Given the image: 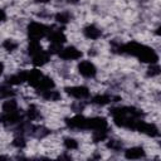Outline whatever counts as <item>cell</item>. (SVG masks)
<instances>
[{
  "mask_svg": "<svg viewBox=\"0 0 161 161\" xmlns=\"http://www.w3.org/2000/svg\"><path fill=\"white\" fill-rule=\"evenodd\" d=\"M3 72H4V63L0 62V75L3 74Z\"/></svg>",
  "mask_w": 161,
  "mask_h": 161,
  "instance_id": "cell-31",
  "label": "cell"
},
{
  "mask_svg": "<svg viewBox=\"0 0 161 161\" xmlns=\"http://www.w3.org/2000/svg\"><path fill=\"white\" fill-rule=\"evenodd\" d=\"M42 97H43L45 101H59V99H60V93H59L58 91H54V89L52 88V89L43 91V92H42Z\"/></svg>",
  "mask_w": 161,
  "mask_h": 161,
  "instance_id": "cell-19",
  "label": "cell"
},
{
  "mask_svg": "<svg viewBox=\"0 0 161 161\" xmlns=\"http://www.w3.org/2000/svg\"><path fill=\"white\" fill-rule=\"evenodd\" d=\"M63 145H64V147L67 148V150H77L78 147H79V145H78V141L75 140V138H73V137H65L64 140H63Z\"/></svg>",
  "mask_w": 161,
  "mask_h": 161,
  "instance_id": "cell-22",
  "label": "cell"
},
{
  "mask_svg": "<svg viewBox=\"0 0 161 161\" xmlns=\"http://www.w3.org/2000/svg\"><path fill=\"white\" fill-rule=\"evenodd\" d=\"M14 94H15V92L10 88L9 84H6V86H0V96H1V97L10 98V97H13Z\"/></svg>",
  "mask_w": 161,
  "mask_h": 161,
  "instance_id": "cell-25",
  "label": "cell"
},
{
  "mask_svg": "<svg viewBox=\"0 0 161 161\" xmlns=\"http://www.w3.org/2000/svg\"><path fill=\"white\" fill-rule=\"evenodd\" d=\"M48 39L52 44H58V45H62L65 40H67V36L63 31L60 30H55V31H50L48 34Z\"/></svg>",
  "mask_w": 161,
  "mask_h": 161,
  "instance_id": "cell-15",
  "label": "cell"
},
{
  "mask_svg": "<svg viewBox=\"0 0 161 161\" xmlns=\"http://www.w3.org/2000/svg\"><path fill=\"white\" fill-rule=\"evenodd\" d=\"M83 34L87 39H91V40H97L98 38H101L102 35V31L93 24H89L87 26L83 28Z\"/></svg>",
  "mask_w": 161,
  "mask_h": 161,
  "instance_id": "cell-13",
  "label": "cell"
},
{
  "mask_svg": "<svg viewBox=\"0 0 161 161\" xmlns=\"http://www.w3.org/2000/svg\"><path fill=\"white\" fill-rule=\"evenodd\" d=\"M108 137V128H102V130H94L92 133V141L93 142H102L107 140Z\"/></svg>",
  "mask_w": 161,
  "mask_h": 161,
  "instance_id": "cell-17",
  "label": "cell"
},
{
  "mask_svg": "<svg viewBox=\"0 0 161 161\" xmlns=\"http://www.w3.org/2000/svg\"><path fill=\"white\" fill-rule=\"evenodd\" d=\"M78 72L86 78H93L97 73V68L91 60H82L78 64Z\"/></svg>",
  "mask_w": 161,
  "mask_h": 161,
  "instance_id": "cell-5",
  "label": "cell"
},
{
  "mask_svg": "<svg viewBox=\"0 0 161 161\" xmlns=\"http://www.w3.org/2000/svg\"><path fill=\"white\" fill-rule=\"evenodd\" d=\"M42 50H43V48H42L40 43H39V40H30V43H29V45H28V53H29L31 57L35 55L36 53L42 52Z\"/></svg>",
  "mask_w": 161,
  "mask_h": 161,
  "instance_id": "cell-21",
  "label": "cell"
},
{
  "mask_svg": "<svg viewBox=\"0 0 161 161\" xmlns=\"http://www.w3.org/2000/svg\"><path fill=\"white\" fill-rule=\"evenodd\" d=\"M145 155H146V151L141 146H133L125 151V157L128 160H138L145 157Z\"/></svg>",
  "mask_w": 161,
  "mask_h": 161,
  "instance_id": "cell-10",
  "label": "cell"
},
{
  "mask_svg": "<svg viewBox=\"0 0 161 161\" xmlns=\"http://www.w3.org/2000/svg\"><path fill=\"white\" fill-rule=\"evenodd\" d=\"M3 48L6 52H14L18 48V43L15 40H13V39H5L3 42Z\"/></svg>",
  "mask_w": 161,
  "mask_h": 161,
  "instance_id": "cell-24",
  "label": "cell"
},
{
  "mask_svg": "<svg viewBox=\"0 0 161 161\" xmlns=\"http://www.w3.org/2000/svg\"><path fill=\"white\" fill-rule=\"evenodd\" d=\"M67 3H70V4H77L79 0H65Z\"/></svg>",
  "mask_w": 161,
  "mask_h": 161,
  "instance_id": "cell-32",
  "label": "cell"
},
{
  "mask_svg": "<svg viewBox=\"0 0 161 161\" xmlns=\"http://www.w3.org/2000/svg\"><path fill=\"white\" fill-rule=\"evenodd\" d=\"M118 50L121 53L135 55L143 63L153 64V63L158 62V55L153 49H151L150 47L143 45L141 43H137V42H130V43H127L125 45H119Z\"/></svg>",
  "mask_w": 161,
  "mask_h": 161,
  "instance_id": "cell-1",
  "label": "cell"
},
{
  "mask_svg": "<svg viewBox=\"0 0 161 161\" xmlns=\"http://www.w3.org/2000/svg\"><path fill=\"white\" fill-rule=\"evenodd\" d=\"M64 91H65L69 96H72V97H74V98H77V99H86V98L89 97V93H91L89 89H88L87 87H84V86L65 87Z\"/></svg>",
  "mask_w": 161,
  "mask_h": 161,
  "instance_id": "cell-4",
  "label": "cell"
},
{
  "mask_svg": "<svg viewBox=\"0 0 161 161\" xmlns=\"http://www.w3.org/2000/svg\"><path fill=\"white\" fill-rule=\"evenodd\" d=\"M147 74L151 75V77H156V75L160 74V67L157 65V63H153V64H151V65L148 67Z\"/></svg>",
  "mask_w": 161,
  "mask_h": 161,
  "instance_id": "cell-29",
  "label": "cell"
},
{
  "mask_svg": "<svg viewBox=\"0 0 161 161\" xmlns=\"http://www.w3.org/2000/svg\"><path fill=\"white\" fill-rule=\"evenodd\" d=\"M122 146H123V143L119 140H109L107 142V147L112 151H119L122 148Z\"/></svg>",
  "mask_w": 161,
  "mask_h": 161,
  "instance_id": "cell-26",
  "label": "cell"
},
{
  "mask_svg": "<svg viewBox=\"0 0 161 161\" xmlns=\"http://www.w3.org/2000/svg\"><path fill=\"white\" fill-rule=\"evenodd\" d=\"M21 121V114L18 112V111H14V112H4V114L0 116V122L4 123V125H15V123H19Z\"/></svg>",
  "mask_w": 161,
  "mask_h": 161,
  "instance_id": "cell-9",
  "label": "cell"
},
{
  "mask_svg": "<svg viewBox=\"0 0 161 161\" xmlns=\"http://www.w3.org/2000/svg\"><path fill=\"white\" fill-rule=\"evenodd\" d=\"M108 128V122L104 117H87V130H102Z\"/></svg>",
  "mask_w": 161,
  "mask_h": 161,
  "instance_id": "cell-8",
  "label": "cell"
},
{
  "mask_svg": "<svg viewBox=\"0 0 161 161\" xmlns=\"http://www.w3.org/2000/svg\"><path fill=\"white\" fill-rule=\"evenodd\" d=\"M54 86H55V83H54V80H53L50 77H48V75H43V78L40 79V82H39V84H38V87H36V89L43 92V91L54 88Z\"/></svg>",
  "mask_w": 161,
  "mask_h": 161,
  "instance_id": "cell-16",
  "label": "cell"
},
{
  "mask_svg": "<svg viewBox=\"0 0 161 161\" xmlns=\"http://www.w3.org/2000/svg\"><path fill=\"white\" fill-rule=\"evenodd\" d=\"M58 54L64 60H77L82 57V52L79 49H77L75 47H72V45L67 47V48H62Z\"/></svg>",
  "mask_w": 161,
  "mask_h": 161,
  "instance_id": "cell-7",
  "label": "cell"
},
{
  "mask_svg": "<svg viewBox=\"0 0 161 161\" xmlns=\"http://www.w3.org/2000/svg\"><path fill=\"white\" fill-rule=\"evenodd\" d=\"M55 20L60 24H67L68 21H70V15L67 11H59L55 15Z\"/></svg>",
  "mask_w": 161,
  "mask_h": 161,
  "instance_id": "cell-23",
  "label": "cell"
},
{
  "mask_svg": "<svg viewBox=\"0 0 161 161\" xmlns=\"http://www.w3.org/2000/svg\"><path fill=\"white\" fill-rule=\"evenodd\" d=\"M91 102L97 106H104V104H108L109 102H112V97L108 94H97L92 98Z\"/></svg>",
  "mask_w": 161,
  "mask_h": 161,
  "instance_id": "cell-18",
  "label": "cell"
},
{
  "mask_svg": "<svg viewBox=\"0 0 161 161\" xmlns=\"http://www.w3.org/2000/svg\"><path fill=\"white\" fill-rule=\"evenodd\" d=\"M26 75H28V70H20L16 74H11L6 78L5 83L9 86H18L24 82H26Z\"/></svg>",
  "mask_w": 161,
  "mask_h": 161,
  "instance_id": "cell-11",
  "label": "cell"
},
{
  "mask_svg": "<svg viewBox=\"0 0 161 161\" xmlns=\"http://www.w3.org/2000/svg\"><path fill=\"white\" fill-rule=\"evenodd\" d=\"M50 60V55H49V52H39L36 53L35 55H33V64L35 67H43L44 64H47L48 62Z\"/></svg>",
  "mask_w": 161,
  "mask_h": 161,
  "instance_id": "cell-14",
  "label": "cell"
},
{
  "mask_svg": "<svg viewBox=\"0 0 161 161\" xmlns=\"http://www.w3.org/2000/svg\"><path fill=\"white\" fill-rule=\"evenodd\" d=\"M65 125L70 130H87V117L82 114H75L65 119Z\"/></svg>",
  "mask_w": 161,
  "mask_h": 161,
  "instance_id": "cell-6",
  "label": "cell"
},
{
  "mask_svg": "<svg viewBox=\"0 0 161 161\" xmlns=\"http://www.w3.org/2000/svg\"><path fill=\"white\" fill-rule=\"evenodd\" d=\"M3 111L4 112H14V111H18V102L13 98H9L6 99L4 103H3Z\"/></svg>",
  "mask_w": 161,
  "mask_h": 161,
  "instance_id": "cell-20",
  "label": "cell"
},
{
  "mask_svg": "<svg viewBox=\"0 0 161 161\" xmlns=\"http://www.w3.org/2000/svg\"><path fill=\"white\" fill-rule=\"evenodd\" d=\"M52 30H49V26L38 23V21H30L28 25V35L30 40H40L42 38L47 36Z\"/></svg>",
  "mask_w": 161,
  "mask_h": 161,
  "instance_id": "cell-2",
  "label": "cell"
},
{
  "mask_svg": "<svg viewBox=\"0 0 161 161\" xmlns=\"http://www.w3.org/2000/svg\"><path fill=\"white\" fill-rule=\"evenodd\" d=\"M26 116H28V118L31 119V121L36 119V118L39 117V111H38V108H36L35 106H30V107L28 108V111H26Z\"/></svg>",
  "mask_w": 161,
  "mask_h": 161,
  "instance_id": "cell-28",
  "label": "cell"
},
{
  "mask_svg": "<svg viewBox=\"0 0 161 161\" xmlns=\"http://www.w3.org/2000/svg\"><path fill=\"white\" fill-rule=\"evenodd\" d=\"M38 3H48V1H50V0H36Z\"/></svg>",
  "mask_w": 161,
  "mask_h": 161,
  "instance_id": "cell-33",
  "label": "cell"
},
{
  "mask_svg": "<svg viewBox=\"0 0 161 161\" xmlns=\"http://www.w3.org/2000/svg\"><path fill=\"white\" fill-rule=\"evenodd\" d=\"M13 146L14 147H16V148H24L25 146H26V141H25V138L23 137V136H16L14 140H13Z\"/></svg>",
  "mask_w": 161,
  "mask_h": 161,
  "instance_id": "cell-27",
  "label": "cell"
},
{
  "mask_svg": "<svg viewBox=\"0 0 161 161\" xmlns=\"http://www.w3.org/2000/svg\"><path fill=\"white\" fill-rule=\"evenodd\" d=\"M135 131H138L143 135H147L150 137H157L158 136V128L155 123H151V122H145V121H141V119H137L136 123H135Z\"/></svg>",
  "mask_w": 161,
  "mask_h": 161,
  "instance_id": "cell-3",
  "label": "cell"
},
{
  "mask_svg": "<svg viewBox=\"0 0 161 161\" xmlns=\"http://www.w3.org/2000/svg\"><path fill=\"white\" fill-rule=\"evenodd\" d=\"M5 19H6V14H5V11L3 9H0V23L5 21Z\"/></svg>",
  "mask_w": 161,
  "mask_h": 161,
  "instance_id": "cell-30",
  "label": "cell"
},
{
  "mask_svg": "<svg viewBox=\"0 0 161 161\" xmlns=\"http://www.w3.org/2000/svg\"><path fill=\"white\" fill-rule=\"evenodd\" d=\"M43 75H44V74H43L42 70H39V69H31V70H28L26 82H28L31 87L36 88L38 84H39V82H40V79L43 78Z\"/></svg>",
  "mask_w": 161,
  "mask_h": 161,
  "instance_id": "cell-12",
  "label": "cell"
}]
</instances>
